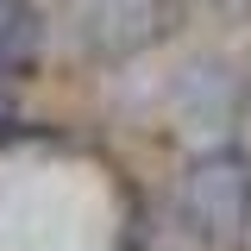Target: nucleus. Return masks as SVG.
I'll return each instance as SVG.
<instances>
[{"mask_svg": "<svg viewBox=\"0 0 251 251\" xmlns=\"http://www.w3.org/2000/svg\"><path fill=\"white\" fill-rule=\"evenodd\" d=\"M157 25L151 0H82V38H88L94 50H132V44H145Z\"/></svg>", "mask_w": 251, "mask_h": 251, "instance_id": "nucleus-2", "label": "nucleus"}, {"mask_svg": "<svg viewBox=\"0 0 251 251\" xmlns=\"http://www.w3.org/2000/svg\"><path fill=\"white\" fill-rule=\"evenodd\" d=\"M245 214H251V176L239 157H201L176 182V220L188 226V239L207 251H226L239 232H245Z\"/></svg>", "mask_w": 251, "mask_h": 251, "instance_id": "nucleus-1", "label": "nucleus"}]
</instances>
